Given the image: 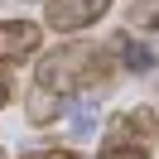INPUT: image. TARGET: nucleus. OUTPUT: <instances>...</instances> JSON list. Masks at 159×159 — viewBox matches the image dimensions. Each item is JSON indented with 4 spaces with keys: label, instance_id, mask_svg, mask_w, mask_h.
Segmentation results:
<instances>
[{
    "label": "nucleus",
    "instance_id": "obj_2",
    "mask_svg": "<svg viewBox=\"0 0 159 159\" xmlns=\"http://www.w3.org/2000/svg\"><path fill=\"white\" fill-rule=\"evenodd\" d=\"M111 5L116 0H43V29H53L58 39H77L106 20Z\"/></svg>",
    "mask_w": 159,
    "mask_h": 159
},
{
    "label": "nucleus",
    "instance_id": "obj_8",
    "mask_svg": "<svg viewBox=\"0 0 159 159\" xmlns=\"http://www.w3.org/2000/svg\"><path fill=\"white\" fill-rule=\"evenodd\" d=\"M20 159H82V154H72L68 145H43V149H24Z\"/></svg>",
    "mask_w": 159,
    "mask_h": 159
},
{
    "label": "nucleus",
    "instance_id": "obj_3",
    "mask_svg": "<svg viewBox=\"0 0 159 159\" xmlns=\"http://www.w3.org/2000/svg\"><path fill=\"white\" fill-rule=\"evenodd\" d=\"M159 140V116L154 106H125L106 120V135L101 145H116V149H149Z\"/></svg>",
    "mask_w": 159,
    "mask_h": 159
},
{
    "label": "nucleus",
    "instance_id": "obj_10",
    "mask_svg": "<svg viewBox=\"0 0 159 159\" xmlns=\"http://www.w3.org/2000/svg\"><path fill=\"white\" fill-rule=\"evenodd\" d=\"M10 101H15V72H10V68H0V111L10 106Z\"/></svg>",
    "mask_w": 159,
    "mask_h": 159
},
{
    "label": "nucleus",
    "instance_id": "obj_7",
    "mask_svg": "<svg viewBox=\"0 0 159 159\" xmlns=\"http://www.w3.org/2000/svg\"><path fill=\"white\" fill-rule=\"evenodd\" d=\"M130 29L159 34V0H135V5H130Z\"/></svg>",
    "mask_w": 159,
    "mask_h": 159
},
{
    "label": "nucleus",
    "instance_id": "obj_5",
    "mask_svg": "<svg viewBox=\"0 0 159 159\" xmlns=\"http://www.w3.org/2000/svg\"><path fill=\"white\" fill-rule=\"evenodd\" d=\"M106 43H111V53H116V68H120V77H125V72H130V77H140V72H149V68L159 63L154 43H149V39H135L130 29H116Z\"/></svg>",
    "mask_w": 159,
    "mask_h": 159
},
{
    "label": "nucleus",
    "instance_id": "obj_6",
    "mask_svg": "<svg viewBox=\"0 0 159 159\" xmlns=\"http://www.w3.org/2000/svg\"><path fill=\"white\" fill-rule=\"evenodd\" d=\"M63 111H68V101L63 97H53V92H43V87H24V120L29 125H63Z\"/></svg>",
    "mask_w": 159,
    "mask_h": 159
},
{
    "label": "nucleus",
    "instance_id": "obj_12",
    "mask_svg": "<svg viewBox=\"0 0 159 159\" xmlns=\"http://www.w3.org/2000/svg\"><path fill=\"white\" fill-rule=\"evenodd\" d=\"M0 5H5V0H0Z\"/></svg>",
    "mask_w": 159,
    "mask_h": 159
},
{
    "label": "nucleus",
    "instance_id": "obj_11",
    "mask_svg": "<svg viewBox=\"0 0 159 159\" xmlns=\"http://www.w3.org/2000/svg\"><path fill=\"white\" fill-rule=\"evenodd\" d=\"M0 159H10V154H5V149H0Z\"/></svg>",
    "mask_w": 159,
    "mask_h": 159
},
{
    "label": "nucleus",
    "instance_id": "obj_4",
    "mask_svg": "<svg viewBox=\"0 0 159 159\" xmlns=\"http://www.w3.org/2000/svg\"><path fill=\"white\" fill-rule=\"evenodd\" d=\"M43 53V24L39 20H0V68H20V63Z\"/></svg>",
    "mask_w": 159,
    "mask_h": 159
},
{
    "label": "nucleus",
    "instance_id": "obj_9",
    "mask_svg": "<svg viewBox=\"0 0 159 159\" xmlns=\"http://www.w3.org/2000/svg\"><path fill=\"white\" fill-rule=\"evenodd\" d=\"M97 159H149V149H116V145H101Z\"/></svg>",
    "mask_w": 159,
    "mask_h": 159
},
{
    "label": "nucleus",
    "instance_id": "obj_1",
    "mask_svg": "<svg viewBox=\"0 0 159 159\" xmlns=\"http://www.w3.org/2000/svg\"><path fill=\"white\" fill-rule=\"evenodd\" d=\"M116 82H120L116 53L111 43H97V39H63L34 58V87L63 101H97L116 92Z\"/></svg>",
    "mask_w": 159,
    "mask_h": 159
}]
</instances>
